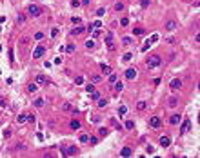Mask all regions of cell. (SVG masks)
I'll return each instance as SVG.
<instances>
[{
    "mask_svg": "<svg viewBox=\"0 0 200 158\" xmlns=\"http://www.w3.org/2000/svg\"><path fill=\"white\" fill-rule=\"evenodd\" d=\"M162 64V58L158 57V55H151V57L146 60V67L147 69H155V67H158Z\"/></svg>",
    "mask_w": 200,
    "mask_h": 158,
    "instance_id": "6da1fadb",
    "label": "cell"
},
{
    "mask_svg": "<svg viewBox=\"0 0 200 158\" xmlns=\"http://www.w3.org/2000/svg\"><path fill=\"white\" fill-rule=\"evenodd\" d=\"M44 13V9L40 8V6H37V4H31L29 8H27V15L29 17H40Z\"/></svg>",
    "mask_w": 200,
    "mask_h": 158,
    "instance_id": "7a4b0ae2",
    "label": "cell"
},
{
    "mask_svg": "<svg viewBox=\"0 0 200 158\" xmlns=\"http://www.w3.org/2000/svg\"><path fill=\"white\" fill-rule=\"evenodd\" d=\"M44 53H46V47H44V46H37V47H35V51H33V58H35V60L42 58V57H44Z\"/></svg>",
    "mask_w": 200,
    "mask_h": 158,
    "instance_id": "3957f363",
    "label": "cell"
},
{
    "mask_svg": "<svg viewBox=\"0 0 200 158\" xmlns=\"http://www.w3.org/2000/svg\"><path fill=\"white\" fill-rule=\"evenodd\" d=\"M180 87H182V80L180 78H173L169 82V89H171V91H178Z\"/></svg>",
    "mask_w": 200,
    "mask_h": 158,
    "instance_id": "277c9868",
    "label": "cell"
},
{
    "mask_svg": "<svg viewBox=\"0 0 200 158\" xmlns=\"http://www.w3.org/2000/svg\"><path fill=\"white\" fill-rule=\"evenodd\" d=\"M149 126L153 127V129H158L162 126V120H160V116H151L149 118Z\"/></svg>",
    "mask_w": 200,
    "mask_h": 158,
    "instance_id": "5b68a950",
    "label": "cell"
},
{
    "mask_svg": "<svg viewBox=\"0 0 200 158\" xmlns=\"http://www.w3.org/2000/svg\"><path fill=\"white\" fill-rule=\"evenodd\" d=\"M189 127H191V120L189 118H185L184 122H182V127H180V135H185L189 131Z\"/></svg>",
    "mask_w": 200,
    "mask_h": 158,
    "instance_id": "8992f818",
    "label": "cell"
},
{
    "mask_svg": "<svg viewBox=\"0 0 200 158\" xmlns=\"http://www.w3.org/2000/svg\"><path fill=\"white\" fill-rule=\"evenodd\" d=\"M106 44L109 47V51H113L115 49V44H113V33H107L106 35Z\"/></svg>",
    "mask_w": 200,
    "mask_h": 158,
    "instance_id": "52a82bcc",
    "label": "cell"
},
{
    "mask_svg": "<svg viewBox=\"0 0 200 158\" xmlns=\"http://www.w3.org/2000/svg\"><path fill=\"white\" fill-rule=\"evenodd\" d=\"M136 75H138V73H136V69H135V67H129V69L126 71V78H127V80H135V77H136Z\"/></svg>",
    "mask_w": 200,
    "mask_h": 158,
    "instance_id": "ba28073f",
    "label": "cell"
},
{
    "mask_svg": "<svg viewBox=\"0 0 200 158\" xmlns=\"http://www.w3.org/2000/svg\"><path fill=\"white\" fill-rule=\"evenodd\" d=\"M176 27H178V24L175 20H167V22H165V31H175Z\"/></svg>",
    "mask_w": 200,
    "mask_h": 158,
    "instance_id": "9c48e42d",
    "label": "cell"
},
{
    "mask_svg": "<svg viewBox=\"0 0 200 158\" xmlns=\"http://www.w3.org/2000/svg\"><path fill=\"white\" fill-rule=\"evenodd\" d=\"M78 153V149L75 147V146H69L66 151H62V155H69V156H73V155H77Z\"/></svg>",
    "mask_w": 200,
    "mask_h": 158,
    "instance_id": "30bf717a",
    "label": "cell"
},
{
    "mask_svg": "<svg viewBox=\"0 0 200 158\" xmlns=\"http://www.w3.org/2000/svg\"><path fill=\"white\" fill-rule=\"evenodd\" d=\"M82 33H86V27H82V26L78 24V26L71 31V35H73V37H77V35H82Z\"/></svg>",
    "mask_w": 200,
    "mask_h": 158,
    "instance_id": "8fae6325",
    "label": "cell"
},
{
    "mask_svg": "<svg viewBox=\"0 0 200 158\" xmlns=\"http://www.w3.org/2000/svg\"><path fill=\"white\" fill-rule=\"evenodd\" d=\"M69 127L73 129V131H77V129H80V120H77V118H73V120L69 122Z\"/></svg>",
    "mask_w": 200,
    "mask_h": 158,
    "instance_id": "7c38bea8",
    "label": "cell"
},
{
    "mask_svg": "<svg viewBox=\"0 0 200 158\" xmlns=\"http://www.w3.org/2000/svg\"><path fill=\"white\" fill-rule=\"evenodd\" d=\"M180 120H182V116H180V115H173V116L169 118V124H171V126H176V124L180 122Z\"/></svg>",
    "mask_w": 200,
    "mask_h": 158,
    "instance_id": "4fadbf2b",
    "label": "cell"
},
{
    "mask_svg": "<svg viewBox=\"0 0 200 158\" xmlns=\"http://www.w3.org/2000/svg\"><path fill=\"white\" fill-rule=\"evenodd\" d=\"M169 144H171V138H169V136H160V146H162V147H167Z\"/></svg>",
    "mask_w": 200,
    "mask_h": 158,
    "instance_id": "5bb4252c",
    "label": "cell"
},
{
    "mask_svg": "<svg viewBox=\"0 0 200 158\" xmlns=\"http://www.w3.org/2000/svg\"><path fill=\"white\" fill-rule=\"evenodd\" d=\"M37 91H38V84H35V82L27 84V93H37Z\"/></svg>",
    "mask_w": 200,
    "mask_h": 158,
    "instance_id": "9a60e30c",
    "label": "cell"
},
{
    "mask_svg": "<svg viewBox=\"0 0 200 158\" xmlns=\"http://www.w3.org/2000/svg\"><path fill=\"white\" fill-rule=\"evenodd\" d=\"M35 84H38V86H44V84H46V77H44V75H37Z\"/></svg>",
    "mask_w": 200,
    "mask_h": 158,
    "instance_id": "2e32d148",
    "label": "cell"
},
{
    "mask_svg": "<svg viewBox=\"0 0 200 158\" xmlns=\"http://www.w3.org/2000/svg\"><path fill=\"white\" fill-rule=\"evenodd\" d=\"M100 69H102V73H104V75H109V73H113L111 66H106V64H102V66H100Z\"/></svg>",
    "mask_w": 200,
    "mask_h": 158,
    "instance_id": "e0dca14e",
    "label": "cell"
},
{
    "mask_svg": "<svg viewBox=\"0 0 200 158\" xmlns=\"http://www.w3.org/2000/svg\"><path fill=\"white\" fill-rule=\"evenodd\" d=\"M167 104H169V107H176V106H178V98H176V97H171V98L167 100Z\"/></svg>",
    "mask_w": 200,
    "mask_h": 158,
    "instance_id": "ac0fdd59",
    "label": "cell"
},
{
    "mask_svg": "<svg viewBox=\"0 0 200 158\" xmlns=\"http://www.w3.org/2000/svg\"><path fill=\"white\" fill-rule=\"evenodd\" d=\"M146 107H147V102H144V100H140L138 104H136V109H138V111H146Z\"/></svg>",
    "mask_w": 200,
    "mask_h": 158,
    "instance_id": "d6986e66",
    "label": "cell"
},
{
    "mask_svg": "<svg viewBox=\"0 0 200 158\" xmlns=\"http://www.w3.org/2000/svg\"><path fill=\"white\" fill-rule=\"evenodd\" d=\"M24 122H27V115L26 113L18 115V118H17V124H24Z\"/></svg>",
    "mask_w": 200,
    "mask_h": 158,
    "instance_id": "ffe728a7",
    "label": "cell"
},
{
    "mask_svg": "<svg viewBox=\"0 0 200 158\" xmlns=\"http://www.w3.org/2000/svg\"><path fill=\"white\" fill-rule=\"evenodd\" d=\"M120 156H131V149H129V147H124V149L120 151Z\"/></svg>",
    "mask_w": 200,
    "mask_h": 158,
    "instance_id": "44dd1931",
    "label": "cell"
},
{
    "mask_svg": "<svg viewBox=\"0 0 200 158\" xmlns=\"http://www.w3.org/2000/svg\"><path fill=\"white\" fill-rule=\"evenodd\" d=\"M133 33H135V37H142L144 35V29H142V27H135Z\"/></svg>",
    "mask_w": 200,
    "mask_h": 158,
    "instance_id": "7402d4cb",
    "label": "cell"
},
{
    "mask_svg": "<svg viewBox=\"0 0 200 158\" xmlns=\"http://www.w3.org/2000/svg\"><path fill=\"white\" fill-rule=\"evenodd\" d=\"M122 89H124V84L116 80V82H115V91H122Z\"/></svg>",
    "mask_w": 200,
    "mask_h": 158,
    "instance_id": "603a6c76",
    "label": "cell"
},
{
    "mask_svg": "<svg viewBox=\"0 0 200 158\" xmlns=\"http://www.w3.org/2000/svg\"><path fill=\"white\" fill-rule=\"evenodd\" d=\"M89 95H91V98H93V100H98V98H100V93L96 91V89H95V91H91Z\"/></svg>",
    "mask_w": 200,
    "mask_h": 158,
    "instance_id": "cb8c5ba5",
    "label": "cell"
},
{
    "mask_svg": "<svg viewBox=\"0 0 200 158\" xmlns=\"http://www.w3.org/2000/svg\"><path fill=\"white\" fill-rule=\"evenodd\" d=\"M116 80H118V77H116L115 73H109V82H111V84H115Z\"/></svg>",
    "mask_w": 200,
    "mask_h": 158,
    "instance_id": "d4e9b609",
    "label": "cell"
},
{
    "mask_svg": "<svg viewBox=\"0 0 200 158\" xmlns=\"http://www.w3.org/2000/svg\"><path fill=\"white\" fill-rule=\"evenodd\" d=\"M122 44L124 46H131V44H133V40H131L129 37H126V38H122Z\"/></svg>",
    "mask_w": 200,
    "mask_h": 158,
    "instance_id": "484cf974",
    "label": "cell"
},
{
    "mask_svg": "<svg viewBox=\"0 0 200 158\" xmlns=\"http://www.w3.org/2000/svg\"><path fill=\"white\" fill-rule=\"evenodd\" d=\"M86 47H87V49H93V47H95V40H93V38L87 40V42H86Z\"/></svg>",
    "mask_w": 200,
    "mask_h": 158,
    "instance_id": "4316f807",
    "label": "cell"
},
{
    "mask_svg": "<svg viewBox=\"0 0 200 158\" xmlns=\"http://www.w3.org/2000/svg\"><path fill=\"white\" fill-rule=\"evenodd\" d=\"M100 80H102V78H100V75H93V77H91V82H93V84H98Z\"/></svg>",
    "mask_w": 200,
    "mask_h": 158,
    "instance_id": "83f0119b",
    "label": "cell"
},
{
    "mask_svg": "<svg viewBox=\"0 0 200 158\" xmlns=\"http://www.w3.org/2000/svg\"><path fill=\"white\" fill-rule=\"evenodd\" d=\"M131 58H133V55H131V53H126V55L122 57V62H129Z\"/></svg>",
    "mask_w": 200,
    "mask_h": 158,
    "instance_id": "f1b7e54d",
    "label": "cell"
},
{
    "mask_svg": "<svg viewBox=\"0 0 200 158\" xmlns=\"http://www.w3.org/2000/svg\"><path fill=\"white\" fill-rule=\"evenodd\" d=\"M133 127H135V122H133V120H127V122H126V129H129V131H131Z\"/></svg>",
    "mask_w": 200,
    "mask_h": 158,
    "instance_id": "f546056e",
    "label": "cell"
},
{
    "mask_svg": "<svg viewBox=\"0 0 200 158\" xmlns=\"http://www.w3.org/2000/svg\"><path fill=\"white\" fill-rule=\"evenodd\" d=\"M107 106V100L106 98H98V107H106Z\"/></svg>",
    "mask_w": 200,
    "mask_h": 158,
    "instance_id": "4dcf8cb0",
    "label": "cell"
},
{
    "mask_svg": "<svg viewBox=\"0 0 200 158\" xmlns=\"http://www.w3.org/2000/svg\"><path fill=\"white\" fill-rule=\"evenodd\" d=\"M71 22H73L75 26H78V24L82 22V18H80V17H73V18H71Z\"/></svg>",
    "mask_w": 200,
    "mask_h": 158,
    "instance_id": "1f68e13d",
    "label": "cell"
},
{
    "mask_svg": "<svg viewBox=\"0 0 200 158\" xmlns=\"http://www.w3.org/2000/svg\"><path fill=\"white\" fill-rule=\"evenodd\" d=\"M151 46H153V44H151V42H149V40H146V44H144V46H142V51H147V49H149V47H151Z\"/></svg>",
    "mask_w": 200,
    "mask_h": 158,
    "instance_id": "d6a6232c",
    "label": "cell"
},
{
    "mask_svg": "<svg viewBox=\"0 0 200 158\" xmlns=\"http://www.w3.org/2000/svg\"><path fill=\"white\" fill-rule=\"evenodd\" d=\"M35 107H44V100H42V98L35 100Z\"/></svg>",
    "mask_w": 200,
    "mask_h": 158,
    "instance_id": "836d02e7",
    "label": "cell"
},
{
    "mask_svg": "<svg viewBox=\"0 0 200 158\" xmlns=\"http://www.w3.org/2000/svg\"><path fill=\"white\" fill-rule=\"evenodd\" d=\"M126 113H127V107H126V106H122V107L118 109V115H120V116H124Z\"/></svg>",
    "mask_w": 200,
    "mask_h": 158,
    "instance_id": "e575fe53",
    "label": "cell"
},
{
    "mask_svg": "<svg viewBox=\"0 0 200 158\" xmlns=\"http://www.w3.org/2000/svg\"><path fill=\"white\" fill-rule=\"evenodd\" d=\"M64 51H67V53H75V46H73V44L66 46V49H64Z\"/></svg>",
    "mask_w": 200,
    "mask_h": 158,
    "instance_id": "d590c367",
    "label": "cell"
},
{
    "mask_svg": "<svg viewBox=\"0 0 200 158\" xmlns=\"http://www.w3.org/2000/svg\"><path fill=\"white\" fill-rule=\"evenodd\" d=\"M17 20H18V24H22L24 20H26V15H24V13H20V15L17 17Z\"/></svg>",
    "mask_w": 200,
    "mask_h": 158,
    "instance_id": "8d00e7d4",
    "label": "cell"
},
{
    "mask_svg": "<svg viewBox=\"0 0 200 158\" xmlns=\"http://www.w3.org/2000/svg\"><path fill=\"white\" fill-rule=\"evenodd\" d=\"M98 135H100V136H106V135H107V129H106V127H100V129H98Z\"/></svg>",
    "mask_w": 200,
    "mask_h": 158,
    "instance_id": "74e56055",
    "label": "cell"
},
{
    "mask_svg": "<svg viewBox=\"0 0 200 158\" xmlns=\"http://www.w3.org/2000/svg\"><path fill=\"white\" fill-rule=\"evenodd\" d=\"M87 140H89V135H80V142L82 144H86Z\"/></svg>",
    "mask_w": 200,
    "mask_h": 158,
    "instance_id": "f35d334b",
    "label": "cell"
},
{
    "mask_svg": "<svg viewBox=\"0 0 200 158\" xmlns=\"http://www.w3.org/2000/svg\"><path fill=\"white\" fill-rule=\"evenodd\" d=\"M147 40H149L151 44H156V42H158V35H153V37H151V38H147Z\"/></svg>",
    "mask_w": 200,
    "mask_h": 158,
    "instance_id": "ab89813d",
    "label": "cell"
},
{
    "mask_svg": "<svg viewBox=\"0 0 200 158\" xmlns=\"http://www.w3.org/2000/svg\"><path fill=\"white\" fill-rule=\"evenodd\" d=\"M93 27H95V29H100V27H102V22H100V20H96V22H93Z\"/></svg>",
    "mask_w": 200,
    "mask_h": 158,
    "instance_id": "60d3db41",
    "label": "cell"
},
{
    "mask_svg": "<svg viewBox=\"0 0 200 158\" xmlns=\"http://www.w3.org/2000/svg\"><path fill=\"white\" fill-rule=\"evenodd\" d=\"M86 91H87V93L95 91V86H93V84H87V86H86Z\"/></svg>",
    "mask_w": 200,
    "mask_h": 158,
    "instance_id": "b9f144b4",
    "label": "cell"
},
{
    "mask_svg": "<svg viewBox=\"0 0 200 158\" xmlns=\"http://www.w3.org/2000/svg\"><path fill=\"white\" fill-rule=\"evenodd\" d=\"M87 142H89V144H91V146H95V144H96V142H98V138H96V136H91V138H89Z\"/></svg>",
    "mask_w": 200,
    "mask_h": 158,
    "instance_id": "7bdbcfd3",
    "label": "cell"
},
{
    "mask_svg": "<svg viewBox=\"0 0 200 158\" xmlns=\"http://www.w3.org/2000/svg\"><path fill=\"white\" fill-rule=\"evenodd\" d=\"M115 9H116V11H122V9H124V4H122V2L115 4Z\"/></svg>",
    "mask_w": 200,
    "mask_h": 158,
    "instance_id": "ee69618b",
    "label": "cell"
},
{
    "mask_svg": "<svg viewBox=\"0 0 200 158\" xmlns=\"http://www.w3.org/2000/svg\"><path fill=\"white\" fill-rule=\"evenodd\" d=\"M42 38H44V33H40V31L35 33V40H42Z\"/></svg>",
    "mask_w": 200,
    "mask_h": 158,
    "instance_id": "f6af8a7d",
    "label": "cell"
},
{
    "mask_svg": "<svg viewBox=\"0 0 200 158\" xmlns=\"http://www.w3.org/2000/svg\"><path fill=\"white\" fill-rule=\"evenodd\" d=\"M8 57H9V62H15V55H13V49H9Z\"/></svg>",
    "mask_w": 200,
    "mask_h": 158,
    "instance_id": "bcb514c9",
    "label": "cell"
},
{
    "mask_svg": "<svg viewBox=\"0 0 200 158\" xmlns=\"http://www.w3.org/2000/svg\"><path fill=\"white\" fill-rule=\"evenodd\" d=\"M75 82H77V86H80V84H84V78H82V77H77V78H75Z\"/></svg>",
    "mask_w": 200,
    "mask_h": 158,
    "instance_id": "7dc6e473",
    "label": "cell"
},
{
    "mask_svg": "<svg viewBox=\"0 0 200 158\" xmlns=\"http://www.w3.org/2000/svg\"><path fill=\"white\" fill-rule=\"evenodd\" d=\"M146 151H147V155H153V153H155V147H153V146H147Z\"/></svg>",
    "mask_w": 200,
    "mask_h": 158,
    "instance_id": "c3c4849f",
    "label": "cell"
},
{
    "mask_svg": "<svg viewBox=\"0 0 200 158\" xmlns=\"http://www.w3.org/2000/svg\"><path fill=\"white\" fill-rule=\"evenodd\" d=\"M58 35V27H53L51 29V37H57Z\"/></svg>",
    "mask_w": 200,
    "mask_h": 158,
    "instance_id": "681fc988",
    "label": "cell"
},
{
    "mask_svg": "<svg viewBox=\"0 0 200 158\" xmlns=\"http://www.w3.org/2000/svg\"><path fill=\"white\" fill-rule=\"evenodd\" d=\"M127 24H129V20H127V18H122V20H120V26H124V27H126Z\"/></svg>",
    "mask_w": 200,
    "mask_h": 158,
    "instance_id": "f907efd6",
    "label": "cell"
},
{
    "mask_svg": "<svg viewBox=\"0 0 200 158\" xmlns=\"http://www.w3.org/2000/svg\"><path fill=\"white\" fill-rule=\"evenodd\" d=\"M35 118H37L35 115H27V122H35Z\"/></svg>",
    "mask_w": 200,
    "mask_h": 158,
    "instance_id": "816d5d0a",
    "label": "cell"
},
{
    "mask_svg": "<svg viewBox=\"0 0 200 158\" xmlns=\"http://www.w3.org/2000/svg\"><path fill=\"white\" fill-rule=\"evenodd\" d=\"M104 13H106V9H104V8H100L98 11H96V15H98V17H102V15H104Z\"/></svg>",
    "mask_w": 200,
    "mask_h": 158,
    "instance_id": "f5cc1de1",
    "label": "cell"
},
{
    "mask_svg": "<svg viewBox=\"0 0 200 158\" xmlns=\"http://www.w3.org/2000/svg\"><path fill=\"white\" fill-rule=\"evenodd\" d=\"M89 120L95 122V124H98V122H100V116H93V118H89Z\"/></svg>",
    "mask_w": 200,
    "mask_h": 158,
    "instance_id": "db71d44e",
    "label": "cell"
},
{
    "mask_svg": "<svg viewBox=\"0 0 200 158\" xmlns=\"http://www.w3.org/2000/svg\"><path fill=\"white\" fill-rule=\"evenodd\" d=\"M140 6H142V8H147V6H149V0H142Z\"/></svg>",
    "mask_w": 200,
    "mask_h": 158,
    "instance_id": "11a10c76",
    "label": "cell"
},
{
    "mask_svg": "<svg viewBox=\"0 0 200 158\" xmlns=\"http://www.w3.org/2000/svg\"><path fill=\"white\" fill-rule=\"evenodd\" d=\"M71 6H73V8H78V6H80V2H78V0H73V2H71Z\"/></svg>",
    "mask_w": 200,
    "mask_h": 158,
    "instance_id": "9f6ffc18",
    "label": "cell"
},
{
    "mask_svg": "<svg viewBox=\"0 0 200 158\" xmlns=\"http://www.w3.org/2000/svg\"><path fill=\"white\" fill-rule=\"evenodd\" d=\"M37 138H38L40 142H42V140H44V135H42V133H37Z\"/></svg>",
    "mask_w": 200,
    "mask_h": 158,
    "instance_id": "6f0895ef",
    "label": "cell"
},
{
    "mask_svg": "<svg viewBox=\"0 0 200 158\" xmlns=\"http://www.w3.org/2000/svg\"><path fill=\"white\" fill-rule=\"evenodd\" d=\"M64 109L66 111H71V104H64Z\"/></svg>",
    "mask_w": 200,
    "mask_h": 158,
    "instance_id": "680465c9",
    "label": "cell"
},
{
    "mask_svg": "<svg viewBox=\"0 0 200 158\" xmlns=\"http://www.w3.org/2000/svg\"><path fill=\"white\" fill-rule=\"evenodd\" d=\"M0 107H6V100L4 98H0Z\"/></svg>",
    "mask_w": 200,
    "mask_h": 158,
    "instance_id": "91938a15",
    "label": "cell"
},
{
    "mask_svg": "<svg viewBox=\"0 0 200 158\" xmlns=\"http://www.w3.org/2000/svg\"><path fill=\"white\" fill-rule=\"evenodd\" d=\"M89 2H91V0H82V2H80V4H84V6H87Z\"/></svg>",
    "mask_w": 200,
    "mask_h": 158,
    "instance_id": "94428289",
    "label": "cell"
},
{
    "mask_svg": "<svg viewBox=\"0 0 200 158\" xmlns=\"http://www.w3.org/2000/svg\"><path fill=\"white\" fill-rule=\"evenodd\" d=\"M0 51H2V46H0Z\"/></svg>",
    "mask_w": 200,
    "mask_h": 158,
    "instance_id": "6125c7cd",
    "label": "cell"
}]
</instances>
